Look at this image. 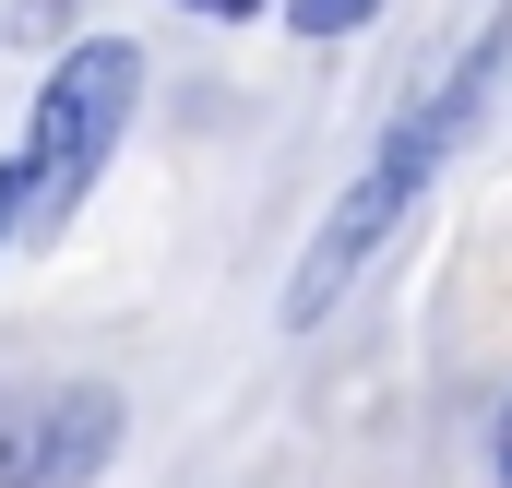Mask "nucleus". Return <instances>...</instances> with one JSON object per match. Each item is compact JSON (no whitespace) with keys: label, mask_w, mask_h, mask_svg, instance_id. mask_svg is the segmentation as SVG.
<instances>
[{"label":"nucleus","mask_w":512,"mask_h":488,"mask_svg":"<svg viewBox=\"0 0 512 488\" xmlns=\"http://www.w3.org/2000/svg\"><path fill=\"white\" fill-rule=\"evenodd\" d=\"M477 84H489V36H477V48H465V60H453L441 84H417V96L393 108L382 155L358 167V191L334 203V227L310 239V262H298V286H286V322H298V334H310V322H334V298H346V286L370 274V250H382L393 227H405V203L429 191L441 143H453V131H465V108H477Z\"/></svg>","instance_id":"f257e3e1"},{"label":"nucleus","mask_w":512,"mask_h":488,"mask_svg":"<svg viewBox=\"0 0 512 488\" xmlns=\"http://www.w3.org/2000/svg\"><path fill=\"white\" fill-rule=\"evenodd\" d=\"M131 96H143V60H131L120 36L72 48V60L48 72V96H36V131H24V155H12V179H0V203H12V215H72V203L96 191L108 143H120Z\"/></svg>","instance_id":"f03ea898"},{"label":"nucleus","mask_w":512,"mask_h":488,"mask_svg":"<svg viewBox=\"0 0 512 488\" xmlns=\"http://www.w3.org/2000/svg\"><path fill=\"white\" fill-rule=\"evenodd\" d=\"M108 429H120L108 393H60V405L0 393V488H60V477H84V465L108 453Z\"/></svg>","instance_id":"7ed1b4c3"},{"label":"nucleus","mask_w":512,"mask_h":488,"mask_svg":"<svg viewBox=\"0 0 512 488\" xmlns=\"http://www.w3.org/2000/svg\"><path fill=\"white\" fill-rule=\"evenodd\" d=\"M286 12H298V36H346V24H370L382 0H286Z\"/></svg>","instance_id":"20e7f679"},{"label":"nucleus","mask_w":512,"mask_h":488,"mask_svg":"<svg viewBox=\"0 0 512 488\" xmlns=\"http://www.w3.org/2000/svg\"><path fill=\"white\" fill-rule=\"evenodd\" d=\"M191 12H215V24H239V12H262V0H191Z\"/></svg>","instance_id":"39448f33"},{"label":"nucleus","mask_w":512,"mask_h":488,"mask_svg":"<svg viewBox=\"0 0 512 488\" xmlns=\"http://www.w3.org/2000/svg\"><path fill=\"white\" fill-rule=\"evenodd\" d=\"M501 488H512V405H501Z\"/></svg>","instance_id":"423d86ee"},{"label":"nucleus","mask_w":512,"mask_h":488,"mask_svg":"<svg viewBox=\"0 0 512 488\" xmlns=\"http://www.w3.org/2000/svg\"><path fill=\"white\" fill-rule=\"evenodd\" d=\"M0 227H12V203H0Z\"/></svg>","instance_id":"0eeeda50"}]
</instances>
